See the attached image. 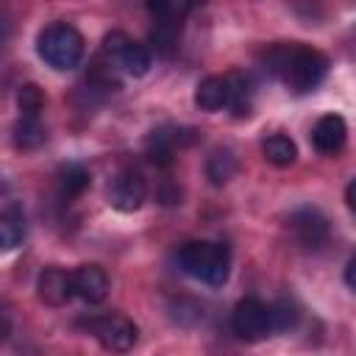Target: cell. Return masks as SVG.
<instances>
[{
  "instance_id": "cell-8",
  "label": "cell",
  "mask_w": 356,
  "mask_h": 356,
  "mask_svg": "<svg viewBox=\"0 0 356 356\" xmlns=\"http://www.w3.org/2000/svg\"><path fill=\"white\" fill-rule=\"evenodd\" d=\"M286 222L292 236L306 248H320L328 239V220L317 209H298L289 214Z\"/></svg>"
},
{
  "instance_id": "cell-6",
  "label": "cell",
  "mask_w": 356,
  "mask_h": 356,
  "mask_svg": "<svg viewBox=\"0 0 356 356\" xmlns=\"http://www.w3.org/2000/svg\"><path fill=\"white\" fill-rule=\"evenodd\" d=\"M147 186L139 170H122L108 186V203L117 211H136L145 203Z\"/></svg>"
},
{
  "instance_id": "cell-22",
  "label": "cell",
  "mask_w": 356,
  "mask_h": 356,
  "mask_svg": "<svg viewBox=\"0 0 356 356\" xmlns=\"http://www.w3.org/2000/svg\"><path fill=\"white\" fill-rule=\"evenodd\" d=\"M147 11L153 19H164V17H175V0H145Z\"/></svg>"
},
{
  "instance_id": "cell-5",
  "label": "cell",
  "mask_w": 356,
  "mask_h": 356,
  "mask_svg": "<svg viewBox=\"0 0 356 356\" xmlns=\"http://www.w3.org/2000/svg\"><path fill=\"white\" fill-rule=\"evenodd\" d=\"M89 331L92 337L106 348V350H114V353H125L134 348L136 342V325L125 317V314H106V317H95L89 323Z\"/></svg>"
},
{
  "instance_id": "cell-18",
  "label": "cell",
  "mask_w": 356,
  "mask_h": 356,
  "mask_svg": "<svg viewBox=\"0 0 356 356\" xmlns=\"http://www.w3.org/2000/svg\"><path fill=\"white\" fill-rule=\"evenodd\" d=\"M44 125L39 122V117H19V122L14 125V145L22 150H33L44 142Z\"/></svg>"
},
{
  "instance_id": "cell-16",
  "label": "cell",
  "mask_w": 356,
  "mask_h": 356,
  "mask_svg": "<svg viewBox=\"0 0 356 356\" xmlns=\"http://www.w3.org/2000/svg\"><path fill=\"white\" fill-rule=\"evenodd\" d=\"M25 239V214L17 206H8L0 217V245L3 250H14Z\"/></svg>"
},
{
  "instance_id": "cell-19",
  "label": "cell",
  "mask_w": 356,
  "mask_h": 356,
  "mask_svg": "<svg viewBox=\"0 0 356 356\" xmlns=\"http://www.w3.org/2000/svg\"><path fill=\"white\" fill-rule=\"evenodd\" d=\"M228 86H231L228 108L234 111V117H248L250 114V83H248V78L239 75V72H228Z\"/></svg>"
},
{
  "instance_id": "cell-13",
  "label": "cell",
  "mask_w": 356,
  "mask_h": 356,
  "mask_svg": "<svg viewBox=\"0 0 356 356\" xmlns=\"http://www.w3.org/2000/svg\"><path fill=\"white\" fill-rule=\"evenodd\" d=\"M114 58H117V64H120L128 75H134V78L147 75V72H150V64H153L150 50H147L145 44L134 42V39H128V42L120 47V53H117Z\"/></svg>"
},
{
  "instance_id": "cell-2",
  "label": "cell",
  "mask_w": 356,
  "mask_h": 356,
  "mask_svg": "<svg viewBox=\"0 0 356 356\" xmlns=\"http://www.w3.org/2000/svg\"><path fill=\"white\" fill-rule=\"evenodd\" d=\"M178 264L186 275L209 286H222L231 273V250L222 242H186L178 250Z\"/></svg>"
},
{
  "instance_id": "cell-24",
  "label": "cell",
  "mask_w": 356,
  "mask_h": 356,
  "mask_svg": "<svg viewBox=\"0 0 356 356\" xmlns=\"http://www.w3.org/2000/svg\"><path fill=\"white\" fill-rule=\"evenodd\" d=\"M345 203L350 206V211H356V178L345 186Z\"/></svg>"
},
{
  "instance_id": "cell-3",
  "label": "cell",
  "mask_w": 356,
  "mask_h": 356,
  "mask_svg": "<svg viewBox=\"0 0 356 356\" xmlns=\"http://www.w3.org/2000/svg\"><path fill=\"white\" fill-rule=\"evenodd\" d=\"M36 53L47 67L58 72L75 70L83 58V36L70 22H50L36 36Z\"/></svg>"
},
{
  "instance_id": "cell-14",
  "label": "cell",
  "mask_w": 356,
  "mask_h": 356,
  "mask_svg": "<svg viewBox=\"0 0 356 356\" xmlns=\"http://www.w3.org/2000/svg\"><path fill=\"white\" fill-rule=\"evenodd\" d=\"M236 175V156L228 147H217L206 159V178L211 186H222Z\"/></svg>"
},
{
  "instance_id": "cell-7",
  "label": "cell",
  "mask_w": 356,
  "mask_h": 356,
  "mask_svg": "<svg viewBox=\"0 0 356 356\" xmlns=\"http://www.w3.org/2000/svg\"><path fill=\"white\" fill-rule=\"evenodd\" d=\"M36 295L44 306H67L70 298L75 295L72 273L61 267H44L36 278Z\"/></svg>"
},
{
  "instance_id": "cell-20",
  "label": "cell",
  "mask_w": 356,
  "mask_h": 356,
  "mask_svg": "<svg viewBox=\"0 0 356 356\" xmlns=\"http://www.w3.org/2000/svg\"><path fill=\"white\" fill-rule=\"evenodd\" d=\"M267 309H270V328H273V331H289V328L298 325L300 312H298V306H295L289 298H281V300H275V303L267 306Z\"/></svg>"
},
{
  "instance_id": "cell-11",
  "label": "cell",
  "mask_w": 356,
  "mask_h": 356,
  "mask_svg": "<svg viewBox=\"0 0 356 356\" xmlns=\"http://www.w3.org/2000/svg\"><path fill=\"white\" fill-rule=\"evenodd\" d=\"M228 100H231L228 75H209L195 89V106L200 111H220L228 106Z\"/></svg>"
},
{
  "instance_id": "cell-21",
  "label": "cell",
  "mask_w": 356,
  "mask_h": 356,
  "mask_svg": "<svg viewBox=\"0 0 356 356\" xmlns=\"http://www.w3.org/2000/svg\"><path fill=\"white\" fill-rule=\"evenodd\" d=\"M17 106L22 111V117H39V111L44 108V95L36 83H25L17 92Z\"/></svg>"
},
{
  "instance_id": "cell-23",
  "label": "cell",
  "mask_w": 356,
  "mask_h": 356,
  "mask_svg": "<svg viewBox=\"0 0 356 356\" xmlns=\"http://www.w3.org/2000/svg\"><path fill=\"white\" fill-rule=\"evenodd\" d=\"M342 278H345V284H348L350 289H356V259H350V261H348V267H345V275H342Z\"/></svg>"
},
{
  "instance_id": "cell-17",
  "label": "cell",
  "mask_w": 356,
  "mask_h": 356,
  "mask_svg": "<svg viewBox=\"0 0 356 356\" xmlns=\"http://www.w3.org/2000/svg\"><path fill=\"white\" fill-rule=\"evenodd\" d=\"M89 184H92V175H89V170H86L83 164H67V167H61V172H58V192H61L64 197H78V195H83Z\"/></svg>"
},
{
  "instance_id": "cell-12",
  "label": "cell",
  "mask_w": 356,
  "mask_h": 356,
  "mask_svg": "<svg viewBox=\"0 0 356 356\" xmlns=\"http://www.w3.org/2000/svg\"><path fill=\"white\" fill-rule=\"evenodd\" d=\"M178 36H181V19L175 17H164V19H153V31H150V42L156 47L159 56L170 58L178 50Z\"/></svg>"
},
{
  "instance_id": "cell-9",
  "label": "cell",
  "mask_w": 356,
  "mask_h": 356,
  "mask_svg": "<svg viewBox=\"0 0 356 356\" xmlns=\"http://www.w3.org/2000/svg\"><path fill=\"white\" fill-rule=\"evenodd\" d=\"M72 284H75V298H81L89 306L103 303L108 298V275L97 264H81L72 273Z\"/></svg>"
},
{
  "instance_id": "cell-25",
  "label": "cell",
  "mask_w": 356,
  "mask_h": 356,
  "mask_svg": "<svg viewBox=\"0 0 356 356\" xmlns=\"http://www.w3.org/2000/svg\"><path fill=\"white\" fill-rule=\"evenodd\" d=\"M184 3H186V6H189V8H197V6H203V3H206V0H184Z\"/></svg>"
},
{
  "instance_id": "cell-4",
  "label": "cell",
  "mask_w": 356,
  "mask_h": 356,
  "mask_svg": "<svg viewBox=\"0 0 356 356\" xmlns=\"http://www.w3.org/2000/svg\"><path fill=\"white\" fill-rule=\"evenodd\" d=\"M231 328L245 342H259L270 328V309L259 298H242L231 312Z\"/></svg>"
},
{
  "instance_id": "cell-10",
  "label": "cell",
  "mask_w": 356,
  "mask_h": 356,
  "mask_svg": "<svg viewBox=\"0 0 356 356\" xmlns=\"http://www.w3.org/2000/svg\"><path fill=\"white\" fill-rule=\"evenodd\" d=\"M345 139H348V125L339 114H323L312 128V145L317 153L334 156L342 150Z\"/></svg>"
},
{
  "instance_id": "cell-15",
  "label": "cell",
  "mask_w": 356,
  "mask_h": 356,
  "mask_svg": "<svg viewBox=\"0 0 356 356\" xmlns=\"http://www.w3.org/2000/svg\"><path fill=\"white\" fill-rule=\"evenodd\" d=\"M261 153L273 167H289L298 159V147L286 134H270L261 142Z\"/></svg>"
},
{
  "instance_id": "cell-1",
  "label": "cell",
  "mask_w": 356,
  "mask_h": 356,
  "mask_svg": "<svg viewBox=\"0 0 356 356\" xmlns=\"http://www.w3.org/2000/svg\"><path fill=\"white\" fill-rule=\"evenodd\" d=\"M264 70L275 75L286 89L303 95L323 83L328 72V58L314 47L289 42V44H275L264 53Z\"/></svg>"
}]
</instances>
